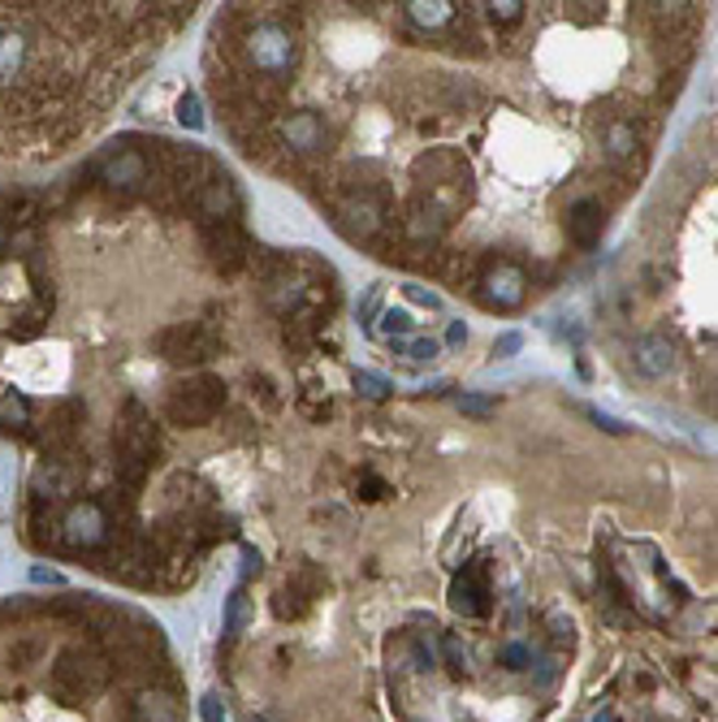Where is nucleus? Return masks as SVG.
I'll return each mask as SVG.
<instances>
[{
	"label": "nucleus",
	"mask_w": 718,
	"mask_h": 722,
	"mask_svg": "<svg viewBox=\"0 0 718 722\" xmlns=\"http://www.w3.org/2000/svg\"><path fill=\"white\" fill-rule=\"evenodd\" d=\"M338 213H343V230L351 234V239H376L381 230H385V221H390V213H385V200L381 195H368V191H359L351 200H343L338 204Z\"/></svg>",
	"instance_id": "obj_10"
},
{
	"label": "nucleus",
	"mask_w": 718,
	"mask_h": 722,
	"mask_svg": "<svg viewBox=\"0 0 718 722\" xmlns=\"http://www.w3.org/2000/svg\"><path fill=\"white\" fill-rule=\"evenodd\" d=\"M79 424H83V407L70 398V402H61L52 416H48V433H44V446L48 450H70L74 446V437H79Z\"/></svg>",
	"instance_id": "obj_14"
},
{
	"label": "nucleus",
	"mask_w": 718,
	"mask_h": 722,
	"mask_svg": "<svg viewBox=\"0 0 718 722\" xmlns=\"http://www.w3.org/2000/svg\"><path fill=\"white\" fill-rule=\"evenodd\" d=\"M390 493V484L381 481V477H372V472H363L356 481V497H363V502H381Z\"/></svg>",
	"instance_id": "obj_27"
},
{
	"label": "nucleus",
	"mask_w": 718,
	"mask_h": 722,
	"mask_svg": "<svg viewBox=\"0 0 718 722\" xmlns=\"http://www.w3.org/2000/svg\"><path fill=\"white\" fill-rule=\"evenodd\" d=\"M26 420H31V402L22 394H4L0 398V424L4 429H26Z\"/></svg>",
	"instance_id": "obj_19"
},
{
	"label": "nucleus",
	"mask_w": 718,
	"mask_h": 722,
	"mask_svg": "<svg viewBox=\"0 0 718 722\" xmlns=\"http://www.w3.org/2000/svg\"><path fill=\"white\" fill-rule=\"evenodd\" d=\"M407 356H411V360H433V356H438V342H433V338H420V342H411Z\"/></svg>",
	"instance_id": "obj_32"
},
{
	"label": "nucleus",
	"mask_w": 718,
	"mask_h": 722,
	"mask_svg": "<svg viewBox=\"0 0 718 722\" xmlns=\"http://www.w3.org/2000/svg\"><path fill=\"white\" fill-rule=\"evenodd\" d=\"M22 57H26L22 35H0V79H13L22 70Z\"/></svg>",
	"instance_id": "obj_18"
},
{
	"label": "nucleus",
	"mask_w": 718,
	"mask_h": 722,
	"mask_svg": "<svg viewBox=\"0 0 718 722\" xmlns=\"http://www.w3.org/2000/svg\"><path fill=\"white\" fill-rule=\"evenodd\" d=\"M178 121H182L187 130H200V125H204V113H200V96H195V92H187V96L178 100Z\"/></svg>",
	"instance_id": "obj_25"
},
{
	"label": "nucleus",
	"mask_w": 718,
	"mask_h": 722,
	"mask_svg": "<svg viewBox=\"0 0 718 722\" xmlns=\"http://www.w3.org/2000/svg\"><path fill=\"white\" fill-rule=\"evenodd\" d=\"M442 653H446V662H451L455 675H468V649H464L459 636H446V640H442Z\"/></svg>",
	"instance_id": "obj_24"
},
{
	"label": "nucleus",
	"mask_w": 718,
	"mask_h": 722,
	"mask_svg": "<svg viewBox=\"0 0 718 722\" xmlns=\"http://www.w3.org/2000/svg\"><path fill=\"white\" fill-rule=\"evenodd\" d=\"M191 204H195V213H200L204 226H222V221H235L239 217V191H235V182L226 173H213L191 195Z\"/></svg>",
	"instance_id": "obj_9"
},
{
	"label": "nucleus",
	"mask_w": 718,
	"mask_h": 722,
	"mask_svg": "<svg viewBox=\"0 0 718 722\" xmlns=\"http://www.w3.org/2000/svg\"><path fill=\"white\" fill-rule=\"evenodd\" d=\"M524 294H528V277H524L519 264H511V260H489V264L480 268V299H484L489 308L515 312V308L524 303Z\"/></svg>",
	"instance_id": "obj_4"
},
{
	"label": "nucleus",
	"mask_w": 718,
	"mask_h": 722,
	"mask_svg": "<svg viewBox=\"0 0 718 722\" xmlns=\"http://www.w3.org/2000/svg\"><path fill=\"white\" fill-rule=\"evenodd\" d=\"M407 294H411L416 303H429V308H438V294H433V290H424V286H407Z\"/></svg>",
	"instance_id": "obj_34"
},
{
	"label": "nucleus",
	"mask_w": 718,
	"mask_h": 722,
	"mask_svg": "<svg viewBox=\"0 0 718 722\" xmlns=\"http://www.w3.org/2000/svg\"><path fill=\"white\" fill-rule=\"evenodd\" d=\"M459 411H464V416H472V420H489V416L498 411V402H493V398H484V394H459Z\"/></svg>",
	"instance_id": "obj_23"
},
{
	"label": "nucleus",
	"mask_w": 718,
	"mask_h": 722,
	"mask_svg": "<svg viewBox=\"0 0 718 722\" xmlns=\"http://www.w3.org/2000/svg\"><path fill=\"white\" fill-rule=\"evenodd\" d=\"M632 360L636 368L645 372V376H667L671 368H675V342L671 338H662V334H649V338H641L636 342V351H632Z\"/></svg>",
	"instance_id": "obj_13"
},
{
	"label": "nucleus",
	"mask_w": 718,
	"mask_h": 722,
	"mask_svg": "<svg viewBox=\"0 0 718 722\" xmlns=\"http://www.w3.org/2000/svg\"><path fill=\"white\" fill-rule=\"evenodd\" d=\"M204 246H208V260H213L222 273H239L242 264L251 260V242H247L239 221L204 226Z\"/></svg>",
	"instance_id": "obj_8"
},
{
	"label": "nucleus",
	"mask_w": 718,
	"mask_h": 722,
	"mask_svg": "<svg viewBox=\"0 0 718 722\" xmlns=\"http://www.w3.org/2000/svg\"><path fill=\"white\" fill-rule=\"evenodd\" d=\"M489 17H493L498 26H515V22L524 17V4H519V0H498V4H489Z\"/></svg>",
	"instance_id": "obj_26"
},
{
	"label": "nucleus",
	"mask_w": 718,
	"mask_h": 722,
	"mask_svg": "<svg viewBox=\"0 0 718 722\" xmlns=\"http://www.w3.org/2000/svg\"><path fill=\"white\" fill-rule=\"evenodd\" d=\"M251 722H277V719H273V714H255Z\"/></svg>",
	"instance_id": "obj_37"
},
{
	"label": "nucleus",
	"mask_w": 718,
	"mask_h": 722,
	"mask_svg": "<svg viewBox=\"0 0 718 722\" xmlns=\"http://www.w3.org/2000/svg\"><path fill=\"white\" fill-rule=\"evenodd\" d=\"M632 147H636V134H632L627 125H610V130H606V156L619 160V156H627Z\"/></svg>",
	"instance_id": "obj_22"
},
{
	"label": "nucleus",
	"mask_w": 718,
	"mask_h": 722,
	"mask_svg": "<svg viewBox=\"0 0 718 722\" xmlns=\"http://www.w3.org/2000/svg\"><path fill=\"white\" fill-rule=\"evenodd\" d=\"M282 139L295 152H321L325 147V125H321L316 113H290V121L282 125Z\"/></svg>",
	"instance_id": "obj_15"
},
{
	"label": "nucleus",
	"mask_w": 718,
	"mask_h": 722,
	"mask_svg": "<svg viewBox=\"0 0 718 722\" xmlns=\"http://www.w3.org/2000/svg\"><path fill=\"white\" fill-rule=\"evenodd\" d=\"M200 714H204V722H226V706H222V697H217V693H208V697L200 701Z\"/></svg>",
	"instance_id": "obj_30"
},
{
	"label": "nucleus",
	"mask_w": 718,
	"mask_h": 722,
	"mask_svg": "<svg viewBox=\"0 0 718 722\" xmlns=\"http://www.w3.org/2000/svg\"><path fill=\"white\" fill-rule=\"evenodd\" d=\"M407 17L416 26H446V22H455V4H446V0H416V4H407Z\"/></svg>",
	"instance_id": "obj_17"
},
{
	"label": "nucleus",
	"mask_w": 718,
	"mask_h": 722,
	"mask_svg": "<svg viewBox=\"0 0 718 722\" xmlns=\"http://www.w3.org/2000/svg\"><path fill=\"white\" fill-rule=\"evenodd\" d=\"M351 381H356V394H363V398H372V402H381V398H390V381H385V376H376V372H363V368H359L356 376H351Z\"/></svg>",
	"instance_id": "obj_21"
},
{
	"label": "nucleus",
	"mask_w": 718,
	"mask_h": 722,
	"mask_svg": "<svg viewBox=\"0 0 718 722\" xmlns=\"http://www.w3.org/2000/svg\"><path fill=\"white\" fill-rule=\"evenodd\" d=\"M312 598H303L295 585H286V589H277V598H273V610H277V618H299L303 610H308Z\"/></svg>",
	"instance_id": "obj_20"
},
{
	"label": "nucleus",
	"mask_w": 718,
	"mask_h": 722,
	"mask_svg": "<svg viewBox=\"0 0 718 722\" xmlns=\"http://www.w3.org/2000/svg\"><path fill=\"white\" fill-rule=\"evenodd\" d=\"M601 230H606V213H601L598 200L572 204V213H567V239L576 242V246H598Z\"/></svg>",
	"instance_id": "obj_12"
},
{
	"label": "nucleus",
	"mask_w": 718,
	"mask_h": 722,
	"mask_svg": "<svg viewBox=\"0 0 718 722\" xmlns=\"http://www.w3.org/2000/svg\"><path fill=\"white\" fill-rule=\"evenodd\" d=\"M451 605H455L459 614H468V618L489 614V567H484V558L468 563V567L455 576V585H451Z\"/></svg>",
	"instance_id": "obj_11"
},
{
	"label": "nucleus",
	"mask_w": 718,
	"mask_h": 722,
	"mask_svg": "<svg viewBox=\"0 0 718 722\" xmlns=\"http://www.w3.org/2000/svg\"><path fill=\"white\" fill-rule=\"evenodd\" d=\"M242 576H247V580L260 576V554H255L251 545H242Z\"/></svg>",
	"instance_id": "obj_33"
},
{
	"label": "nucleus",
	"mask_w": 718,
	"mask_h": 722,
	"mask_svg": "<svg viewBox=\"0 0 718 722\" xmlns=\"http://www.w3.org/2000/svg\"><path fill=\"white\" fill-rule=\"evenodd\" d=\"M381 321H385V325H381V329H385V334H390V338H394V334H407V329H411V316H407V312H403V308H390V312H385V316H381Z\"/></svg>",
	"instance_id": "obj_29"
},
{
	"label": "nucleus",
	"mask_w": 718,
	"mask_h": 722,
	"mask_svg": "<svg viewBox=\"0 0 718 722\" xmlns=\"http://www.w3.org/2000/svg\"><path fill=\"white\" fill-rule=\"evenodd\" d=\"M515 347H519V338H515V334H506V338H502L493 351H498V356H506V351H515Z\"/></svg>",
	"instance_id": "obj_36"
},
{
	"label": "nucleus",
	"mask_w": 718,
	"mask_h": 722,
	"mask_svg": "<svg viewBox=\"0 0 718 722\" xmlns=\"http://www.w3.org/2000/svg\"><path fill=\"white\" fill-rule=\"evenodd\" d=\"M134 722H182V706H178L169 693L147 688V693H139V701H134Z\"/></svg>",
	"instance_id": "obj_16"
},
{
	"label": "nucleus",
	"mask_w": 718,
	"mask_h": 722,
	"mask_svg": "<svg viewBox=\"0 0 718 722\" xmlns=\"http://www.w3.org/2000/svg\"><path fill=\"white\" fill-rule=\"evenodd\" d=\"M113 671H118L113 658H105L100 649H65L52 666V693L65 706H83L109 688Z\"/></svg>",
	"instance_id": "obj_1"
},
{
	"label": "nucleus",
	"mask_w": 718,
	"mask_h": 722,
	"mask_svg": "<svg viewBox=\"0 0 718 722\" xmlns=\"http://www.w3.org/2000/svg\"><path fill=\"white\" fill-rule=\"evenodd\" d=\"M156 351L165 356L169 363H208L217 351H222V338L204 325V321H182V325H169L160 329L156 338Z\"/></svg>",
	"instance_id": "obj_3"
},
{
	"label": "nucleus",
	"mask_w": 718,
	"mask_h": 722,
	"mask_svg": "<svg viewBox=\"0 0 718 722\" xmlns=\"http://www.w3.org/2000/svg\"><path fill=\"white\" fill-rule=\"evenodd\" d=\"M61 541L70 550H100L109 541V515L100 502H79L61 519Z\"/></svg>",
	"instance_id": "obj_5"
},
{
	"label": "nucleus",
	"mask_w": 718,
	"mask_h": 722,
	"mask_svg": "<svg viewBox=\"0 0 718 722\" xmlns=\"http://www.w3.org/2000/svg\"><path fill=\"white\" fill-rule=\"evenodd\" d=\"M502 662H506L511 671H524L532 658H528V649H524V645H506V649H502Z\"/></svg>",
	"instance_id": "obj_31"
},
{
	"label": "nucleus",
	"mask_w": 718,
	"mask_h": 722,
	"mask_svg": "<svg viewBox=\"0 0 718 722\" xmlns=\"http://www.w3.org/2000/svg\"><path fill=\"white\" fill-rule=\"evenodd\" d=\"M589 416H594V424L606 429V433H623V424H619V420H610V416H601V411H589Z\"/></svg>",
	"instance_id": "obj_35"
},
{
	"label": "nucleus",
	"mask_w": 718,
	"mask_h": 722,
	"mask_svg": "<svg viewBox=\"0 0 718 722\" xmlns=\"http://www.w3.org/2000/svg\"><path fill=\"white\" fill-rule=\"evenodd\" d=\"M4 239H9V234H4V226H0V251H4Z\"/></svg>",
	"instance_id": "obj_38"
},
{
	"label": "nucleus",
	"mask_w": 718,
	"mask_h": 722,
	"mask_svg": "<svg viewBox=\"0 0 718 722\" xmlns=\"http://www.w3.org/2000/svg\"><path fill=\"white\" fill-rule=\"evenodd\" d=\"M222 407H226V381L213 372L187 376L165 394V420L178 429H204L222 416Z\"/></svg>",
	"instance_id": "obj_2"
},
{
	"label": "nucleus",
	"mask_w": 718,
	"mask_h": 722,
	"mask_svg": "<svg viewBox=\"0 0 718 722\" xmlns=\"http://www.w3.org/2000/svg\"><path fill=\"white\" fill-rule=\"evenodd\" d=\"M242 618H247V593L239 589V593L230 598V605H226V636H239Z\"/></svg>",
	"instance_id": "obj_28"
},
{
	"label": "nucleus",
	"mask_w": 718,
	"mask_h": 722,
	"mask_svg": "<svg viewBox=\"0 0 718 722\" xmlns=\"http://www.w3.org/2000/svg\"><path fill=\"white\" fill-rule=\"evenodd\" d=\"M247 44H251V65H255L260 74H286V70L295 65V44H290V35H286L282 26H273V22L255 26Z\"/></svg>",
	"instance_id": "obj_6"
},
{
	"label": "nucleus",
	"mask_w": 718,
	"mask_h": 722,
	"mask_svg": "<svg viewBox=\"0 0 718 722\" xmlns=\"http://www.w3.org/2000/svg\"><path fill=\"white\" fill-rule=\"evenodd\" d=\"M100 182L109 186V191H118V195H134V191H143L147 182H152V160L143 156V152H134V147H125V152H113L100 169Z\"/></svg>",
	"instance_id": "obj_7"
}]
</instances>
